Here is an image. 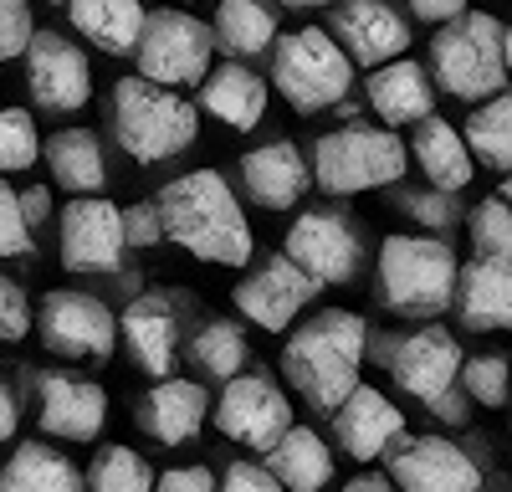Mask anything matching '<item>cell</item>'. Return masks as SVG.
<instances>
[{"label":"cell","mask_w":512,"mask_h":492,"mask_svg":"<svg viewBox=\"0 0 512 492\" xmlns=\"http://www.w3.org/2000/svg\"><path fill=\"white\" fill-rule=\"evenodd\" d=\"M154 211L169 241H180L190 257L216 262V267H246L251 262V226L246 211L221 170H190L180 180H169L154 195Z\"/></svg>","instance_id":"6da1fadb"},{"label":"cell","mask_w":512,"mask_h":492,"mask_svg":"<svg viewBox=\"0 0 512 492\" xmlns=\"http://www.w3.org/2000/svg\"><path fill=\"white\" fill-rule=\"evenodd\" d=\"M369 349V323L354 308H323L297 323L282 344V375L313 410L333 416L359 390V364Z\"/></svg>","instance_id":"7a4b0ae2"},{"label":"cell","mask_w":512,"mask_h":492,"mask_svg":"<svg viewBox=\"0 0 512 492\" xmlns=\"http://www.w3.org/2000/svg\"><path fill=\"white\" fill-rule=\"evenodd\" d=\"M461 262L441 236H384L374 262V293L400 318H436L456 303Z\"/></svg>","instance_id":"3957f363"},{"label":"cell","mask_w":512,"mask_h":492,"mask_svg":"<svg viewBox=\"0 0 512 492\" xmlns=\"http://www.w3.org/2000/svg\"><path fill=\"white\" fill-rule=\"evenodd\" d=\"M108 123H113V139L128 159L139 164H154V159H169L195 144V103H185L180 93L169 88H154L144 77H118L113 82V108H108Z\"/></svg>","instance_id":"277c9868"},{"label":"cell","mask_w":512,"mask_h":492,"mask_svg":"<svg viewBox=\"0 0 512 492\" xmlns=\"http://www.w3.org/2000/svg\"><path fill=\"white\" fill-rule=\"evenodd\" d=\"M431 77L461 103H487L507 88L502 67V21L487 11H466L431 36Z\"/></svg>","instance_id":"5b68a950"},{"label":"cell","mask_w":512,"mask_h":492,"mask_svg":"<svg viewBox=\"0 0 512 492\" xmlns=\"http://www.w3.org/2000/svg\"><path fill=\"white\" fill-rule=\"evenodd\" d=\"M410 170V149L390 129H369V123H344L313 144V185L328 195H359L379 185H400Z\"/></svg>","instance_id":"8992f818"},{"label":"cell","mask_w":512,"mask_h":492,"mask_svg":"<svg viewBox=\"0 0 512 492\" xmlns=\"http://www.w3.org/2000/svg\"><path fill=\"white\" fill-rule=\"evenodd\" d=\"M272 88L297 113H323V108L349 98L354 62L344 57V47H338L323 26L287 31V36H277V47H272Z\"/></svg>","instance_id":"52a82bcc"},{"label":"cell","mask_w":512,"mask_h":492,"mask_svg":"<svg viewBox=\"0 0 512 492\" xmlns=\"http://www.w3.org/2000/svg\"><path fill=\"white\" fill-rule=\"evenodd\" d=\"M210 52H216V36L205 31V21L185 16V11H149L144 36H139V77L154 88H190V82L210 77Z\"/></svg>","instance_id":"ba28073f"},{"label":"cell","mask_w":512,"mask_h":492,"mask_svg":"<svg viewBox=\"0 0 512 492\" xmlns=\"http://www.w3.org/2000/svg\"><path fill=\"white\" fill-rule=\"evenodd\" d=\"M379 364L390 369V380L425 400V405H441L446 395H456V380H461V344L451 339V328L441 323H425V328H410V334H395V339H384L379 344Z\"/></svg>","instance_id":"9c48e42d"},{"label":"cell","mask_w":512,"mask_h":492,"mask_svg":"<svg viewBox=\"0 0 512 492\" xmlns=\"http://www.w3.org/2000/svg\"><path fill=\"white\" fill-rule=\"evenodd\" d=\"M282 257L303 267L318 287H344L364 267V246L359 231L338 211H303L282 236Z\"/></svg>","instance_id":"30bf717a"},{"label":"cell","mask_w":512,"mask_h":492,"mask_svg":"<svg viewBox=\"0 0 512 492\" xmlns=\"http://www.w3.org/2000/svg\"><path fill=\"white\" fill-rule=\"evenodd\" d=\"M41 344L62 359H108L118 344V318L108 313L103 298L77 293V287H57L41 298Z\"/></svg>","instance_id":"8fae6325"},{"label":"cell","mask_w":512,"mask_h":492,"mask_svg":"<svg viewBox=\"0 0 512 492\" xmlns=\"http://www.w3.org/2000/svg\"><path fill=\"white\" fill-rule=\"evenodd\" d=\"M26 93L41 113H77L93 98V67L62 31H36L26 47Z\"/></svg>","instance_id":"7c38bea8"},{"label":"cell","mask_w":512,"mask_h":492,"mask_svg":"<svg viewBox=\"0 0 512 492\" xmlns=\"http://www.w3.org/2000/svg\"><path fill=\"white\" fill-rule=\"evenodd\" d=\"M216 426L221 436L241 441V446H256V451H272L287 431H292V405L287 395L262 380V375H236L221 400H216Z\"/></svg>","instance_id":"4fadbf2b"},{"label":"cell","mask_w":512,"mask_h":492,"mask_svg":"<svg viewBox=\"0 0 512 492\" xmlns=\"http://www.w3.org/2000/svg\"><path fill=\"white\" fill-rule=\"evenodd\" d=\"M328 36L344 47L354 67H369V72L410 52V26L384 0H338L328 16Z\"/></svg>","instance_id":"5bb4252c"},{"label":"cell","mask_w":512,"mask_h":492,"mask_svg":"<svg viewBox=\"0 0 512 492\" xmlns=\"http://www.w3.org/2000/svg\"><path fill=\"white\" fill-rule=\"evenodd\" d=\"M390 482L395 492H477L482 467L446 436H415L390 451Z\"/></svg>","instance_id":"9a60e30c"},{"label":"cell","mask_w":512,"mask_h":492,"mask_svg":"<svg viewBox=\"0 0 512 492\" xmlns=\"http://www.w3.org/2000/svg\"><path fill=\"white\" fill-rule=\"evenodd\" d=\"M123 211L113 200H67L62 211V267L67 272H118L123 262Z\"/></svg>","instance_id":"2e32d148"},{"label":"cell","mask_w":512,"mask_h":492,"mask_svg":"<svg viewBox=\"0 0 512 492\" xmlns=\"http://www.w3.org/2000/svg\"><path fill=\"white\" fill-rule=\"evenodd\" d=\"M313 293H318V282L277 252V257H267L262 267H256L251 277H241L231 298H236V308L256 328H267V334H287V323L313 303Z\"/></svg>","instance_id":"e0dca14e"},{"label":"cell","mask_w":512,"mask_h":492,"mask_svg":"<svg viewBox=\"0 0 512 492\" xmlns=\"http://www.w3.org/2000/svg\"><path fill=\"white\" fill-rule=\"evenodd\" d=\"M36 421L57 441H93L108 421V395L98 380L47 369V375H36Z\"/></svg>","instance_id":"ac0fdd59"},{"label":"cell","mask_w":512,"mask_h":492,"mask_svg":"<svg viewBox=\"0 0 512 492\" xmlns=\"http://www.w3.org/2000/svg\"><path fill=\"white\" fill-rule=\"evenodd\" d=\"M236 175H241V190L262 205V211H292L313 185V164L303 159V149L292 139H272V144L246 149Z\"/></svg>","instance_id":"d6986e66"},{"label":"cell","mask_w":512,"mask_h":492,"mask_svg":"<svg viewBox=\"0 0 512 492\" xmlns=\"http://www.w3.org/2000/svg\"><path fill=\"white\" fill-rule=\"evenodd\" d=\"M333 436L354 462H374L405 436V416H400V405H390V395H379L374 385H359L333 410Z\"/></svg>","instance_id":"ffe728a7"},{"label":"cell","mask_w":512,"mask_h":492,"mask_svg":"<svg viewBox=\"0 0 512 492\" xmlns=\"http://www.w3.org/2000/svg\"><path fill=\"white\" fill-rule=\"evenodd\" d=\"M364 98L390 129H405V123H425L436 113V82L415 57H400L364 77Z\"/></svg>","instance_id":"44dd1931"},{"label":"cell","mask_w":512,"mask_h":492,"mask_svg":"<svg viewBox=\"0 0 512 492\" xmlns=\"http://www.w3.org/2000/svg\"><path fill=\"white\" fill-rule=\"evenodd\" d=\"M205 390L195 385V380H159V385H149L144 395H139V405H134V416H139V426L154 436V441H164V446H185V441H195V431L205 426Z\"/></svg>","instance_id":"7402d4cb"},{"label":"cell","mask_w":512,"mask_h":492,"mask_svg":"<svg viewBox=\"0 0 512 492\" xmlns=\"http://www.w3.org/2000/svg\"><path fill=\"white\" fill-rule=\"evenodd\" d=\"M123 344L139 369L154 380H175V354H180V323L164 298H139L123 308Z\"/></svg>","instance_id":"603a6c76"},{"label":"cell","mask_w":512,"mask_h":492,"mask_svg":"<svg viewBox=\"0 0 512 492\" xmlns=\"http://www.w3.org/2000/svg\"><path fill=\"white\" fill-rule=\"evenodd\" d=\"M200 108L226 129H256L267 118V77H256L246 62L210 67V77L200 82Z\"/></svg>","instance_id":"cb8c5ba5"},{"label":"cell","mask_w":512,"mask_h":492,"mask_svg":"<svg viewBox=\"0 0 512 492\" xmlns=\"http://www.w3.org/2000/svg\"><path fill=\"white\" fill-rule=\"evenodd\" d=\"M456 313L477 334H492V328L512 334V272L472 257L456 277Z\"/></svg>","instance_id":"d4e9b609"},{"label":"cell","mask_w":512,"mask_h":492,"mask_svg":"<svg viewBox=\"0 0 512 492\" xmlns=\"http://www.w3.org/2000/svg\"><path fill=\"white\" fill-rule=\"evenodd\" d=\"M410 154H415V164L425 170V180H431V190H446V195L466 190V185H472V175H477V164H472V154H466L461 129H451V123L436 118V113L425 118V123H415Z\"/></svg>","instance_id":"484cf974"},{"label":"cell","mask_w":512,"mask_h":492,"mask_svg":"<svg viewBox=\"0 0 512 492\" xmlns=\"http://www.w3.org/2000/svg\"><path fill=\"white\" fill-rule=\"evenodd\" d=\"M67 16H72L77 36L93 41L108 57L139 52V36H144V21H149V11L139 0H67Z\"/></svg>","instance_id":"4316f807"},{"label":"cell","mask_w":512,"mask_h":492,"mask_svg":"<svg viewBox=\"0 0 512 492\" xmlns=\"http://www.w3.org/2000/svg\"><path fill=\"white\" fill-rule=\"evenodd\" d=\"M267 472L282 482V492H323L333 477V451L318 431L292 426L272 451H267Z\"/></svg>","instance_id":"83f0119b"},{"label":"cell","mask_w":512,"mask_h":492,"mask_svg":"<svg viewBox=\"0 0 512 492\" xmlns=\"http://www.w3.org/2000/svg\"><path fill=\"white\" fill-rule=\"evenodd\" d=\"M52 164V180L72 195H98L108 185V164H103V144L93 129H57L47 144H41Z\"/></svg>","instance_id":"f1b7e54d"},{"label":"cell","mask_w":512,"mask_h":492,"mask_svg":"<svg viewBox=\"0 0 512 492\" xmlns=\"http://www.w3.org/2000/svg\"><path fill=\"white\" fill-rule=\"evenodd\" d=\"M0 492H82V472L57 446L26 441L6 457V467H0Z\"/></svg>","instance_id":"f546056e"},{"label":"cell","mask_w":512,"mask_h":492,"mask_svg":"<svg viewBox=\"0 0 512 492\" xmlns=\"http://www.w3.org/2000/svg\"><path fill=\"white\" fill-rule=\"evenodd\" d=\"M210 36H216V47H226L236 62L262 57V52L277 47V16H272L267 0H221Z\"/></svg>","instance_id":"4dcf8cb0"},{"label":"cell","mask_w":512,"mask_h":492,"mask_svg":"<svg viewBox=\"0 0 512 492\" xmlns=\"http://www.w3.org/2000/svg\"><path fill=\"white\" fill-rule=\"evenodd\" d=\"M461 139H466L472 164L512 175V93H497V98L477 103L472 118H466V129H461Z\"/></svg>","instance_id":"1f68e13d"},{"label":"cell","mask_w":512,"mask_h":492,"mask_svg":"<svg viewBox=\"0 0 512 492\" xmlns=\"http://www.w3.org/2000/svg\"><path fill=\"white\" fill-rule=\"evenodd\" d=\"M246 359H251V344L241 334V323H231V318H205L200 334L190 339V364L200 369L205 380H226L231 385L246 369Z\"/></svg>","instance_id":"d6a6232c"},{"label":"cell","mask_w":512,"mask_h":492,"mask_svg":"<svg viewBox=\"0 0 512 492\" xmlns=\"http://www.w3.org/2000/svg\"><path fill=\"white\" fill-rule=\"evenodd\" d=\"M466 231H472V252L477 262H492V267H507L512 272V205L487 195L472 216H466Z\"/></svg>","instance_id":"836d02e7"},{"label":"cell","mask_w":512,"mask_h":492,"mask_svg":"<svg viewBox=\"0 0 512 492\" xmlns=\"http://www.w3.org/2000/svg\"><path fill=\"white\" fill-rule=\"evenodd\" d=\"M88 492H154V467L134 446H103L88 467Z\"/></svg>","instance_id":"e575fe53"},{"label":"cell","mask_w":512,"mask_h":492,"mask_svg":"<svg viewBox=\"0 0 512 492\" xmlns=\"http://www.w3.org/2000/svg\"><path fill=\"white\" fill-rule=\"evenodd\" d=\"M507 390H512V359L507 354H472L461 364V395L466 400L497 410V405H507Z\"/></svg>","instance_id":"d590c367"},{"label":"cell","mask_w":512,"mask_h":492,"mask_svg":"<svg viewBox=\"0 0 512 492\" xmlns=\"http://www.w3.org/2000/svg\"><path fill=\"white\" fill-rule=\"evenodd\" d=\"M41 154L36 118L26 108H0V175H21L31 170Z\"/></svg>","instance_id":"8d00e7d4"},{"label":"cell","mask_w":512,"mask_h":492,"mask_svg":"<svg viewBox=\"0 0 512 492\" xmlns=\"http://www.w3.org/2000/svg\"><path fill=\"white\" fill-rule=\"evenodd\" d=\"M395 211L400 216H410L415 226H425V231H451L456 221H461V205L446 195V190H395Z\"/></svg>","instance_id":"74e56055"},{"label":"cell","mask_w":512,"mask_h":492,"mask_svg":"<svg viewBox=\"0 0 512 492\" xmlns=\"http://www.w3.org/2000/svg\"><path fill=\"white\" fill-rule=\"evenodd\" d=\"M36 328L31 318V298L16 277H0V344H21Z\"/></svg>","instance_id":"f35d334b"},{"label":"cell","mask_w":512,"mask_h":492,"mask_svg":"<svg viewBox=\"0 0 512 492\" xmlns=\"http://www.w3.org/2000/svg\"><path fill=\"white\" fill-rule=\"evenodd\" d=\"M31 36H36V21H31V0H0V62L26 57Z\"/></svg>","instance_id":"ab89813d"},{"label":"cell","mask_w":512,"mask_h":492,"mask_svg":"<svg viewBox=\"0 0 512 492\" xmlns=\"http://www.w3.org/2000/svg\"><path fill=\"white\" fill-rule=\"evenodd\" d=\"M31 252V226L21 221V190L0 180V262Z\"/></svg>","instance_id":"60d3db41"},{"label":"cell","mask_w":512,"mask_h":492,"mask_svg":"<svg viewBox=\"0 0 512 492\" xmlns=\"http://www.w3.org/2000/svg\"><path fill=\"white\" fill-rule=\"evenodd\" d=\"M123 241H128V246H159V241H164V226H159L154 200H139V205H128V211H123Z\"/></svg>","instance_id":"b9f144b4"},{"label":"cell","mask_w":512,"mask_h":492,"mask_svg":"<svg viewBox=\"0 0 512 492\" xmlns=\"http://www.w3.org/2000/svg\"><path fill=\"white\" fill-rule=\"evenodd\" d=\"M216 492H282V482L256 462H236L226 472V482H216Z\"/></svg>","instance_id":"7bdbcfd3"},{"label":"cell","mask_w":512,"mask_h":492,"mask_svg":"<svg viewBox=\"0 0 512 492\" xmlns=\"http://www.w3.org/2000/svg\"><path fill=\"white\" fill-rule=\"evenodd\" d=\"M154 492H216L210 467H169L164 477H154Z\"/></svg>","instance_id":"ee69618b"},{"label":"cell","mask_w":512,"mask_h":492,"mask_svg":"<svg viewBox=\"0 0 512 492\" xmlns=\"http://www.w3.org/2000/svg\"><path fill=\"white\" fill-rule=\"evenodd\" d=\"M405 6L425 26H451L456 16H466V0H405Z\"/></svg>","instance_id":"f6af8a7d"},{"label":"cell","mask_w":512,"mask_h":492,"mask_svg":"<svg viewBox=\"0 0 512 492\" xmlns=\"http://www.w3.org/2000/svg\"><path fill=\"white\" fill-rule=\"evenodd\" d=\"M47 216H52V190H47V185L21 190V221H26V226H41Z\"/></svg>","instance_id":"bcb514c9"},{"label":"cell","mask_w":512,"mask_h":492,"mask_svg":"<svg viewBox=\"0 0 512 492\" xmlns=\"http://www.w3.org/2000/svg\"><path fill=\"white\" fill-rule=\"evenodd\" d=\"M16 426H21V405H16V395L6 385H0V441H11Z\"/></svg>","instance_id":"7dc6e473"},{"label":"cell","mask_w":512,"mask_h":492,"mask_svg":"<svg viewBox=\"0 0 512 492\" xmlns=\"http://www.w3.org/2000/svg\"><path fill=\"white\" fill-rule=\"evenodd\" d=\"M338 492H395V482H390V477H374V472H364V477L344 482Z\"/></svg>","instance_id":"c3c4849f"},{"label":"cell","mask_w":512,"mask_h":492,"mask_svg":"<svg viewBox=\"0 0 512 492\" xmlns=\"http://www.w3.org/2000/svg\"><path fill=\"white\" fill-rule=\"evenodd\" d=\"M502 67H507V77H512V26H502Z\"/></svg>","instance_id":"681fc988"},{"label":"cell","mask_w":512,"mask_h":492,"mask_svg":"<svg viewBox=\"0 0 512 492\" xmlns=\"http://www.w3.org/2000/svg\"><path fill=\"white\" fill-rule=\"evenodd\" d=\"M287 11H313V6H328V0H282Z\"/></svg>","instance_id":"f907efd6"},{"label":"cell","mask_w":512,"mask_h":492,"mask_svg":"<svg viewBox=\"0 0 512 492\" xmlns=\"http://www.w3.org/2000/svg\"><path fill=\"white\" fill-rule=\"evenodd\" d=\"M497 200H507V205H512V175L502 180V190H497Z\"/></svg>","instance_id":"816d5d0a"},{"label":"cell","mask_w":512,"mask_h":492,"mask_svg":"<svg viewBox=\"0 0 512 492\" xmlns=\"http://www.w3.org/2000/svg\"><path fill=\"white\" fill-rule=\"evenodd\" d=\"M52 6H67V0H52Z\"/></svg>","instance_id":"f5cc1de1"}]
</instances>
